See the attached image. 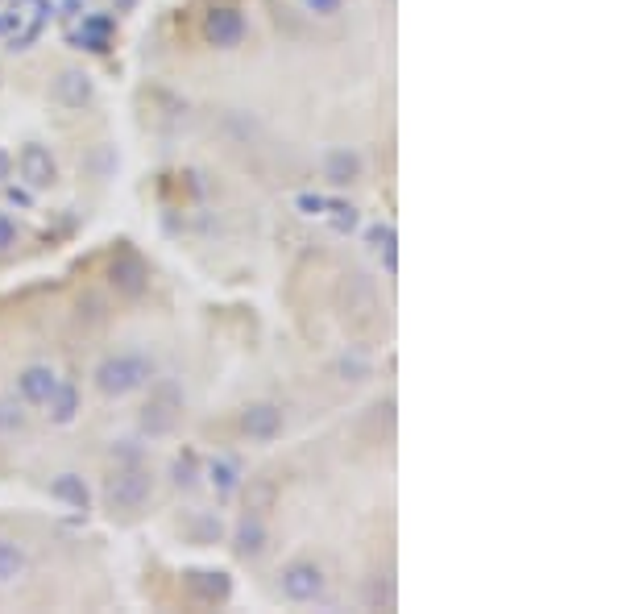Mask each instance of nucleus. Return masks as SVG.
<instances>
[{"instance_id":"13","label":"nucleus","mask_w":622,"mask_h":614,"mask_svg":"<svg viewBox=\"0 0 622 614\" xmlns=\"http://www.w3.org/2000/svg\"><path fill=\"white\" fill-rule=\"evenodd\" d=\"M324 179L332 183V187H353L357 179H361V171H365V162H361V154L357 150H349V146H332L328 154H324Z\"/></svg>"},{"instance_id":"28","label":"nucleus","mask_w":622,"mask_h":614,"mask_svg":"<svg viewBox=\"0 0 622 614\" xmlns=\"http://www.w3.org/2000/svg\"><path fill=\"white\" fill-rule=\"evenodd\" d=\"M13 171H17V158H13L5 146H0V183H9V179H13Z\"/></svg>"},{"instance_id":"19","label":"nucleus","mask_w":622,"mask_h":614,"mask_svg":"<svg viewBox=\"0 0 622 614\" xmlns=\"http://www.w3.org/2000/svg\"><path fill=\"white\" fill-rule=\"evenodd\" d=\"M274 502H278V482L274 478H249V486H245V511L266 515V511H274Z\"/></svg>"},{"instance_id":"8","label":"nucleus","mask_w":622,"mask_h":614,"mask_svg":"<svg viewBox=\"0 0 622 614\" xmlns=\"http://www.w3.org/2000/svg\"><path fill=\"white\" fill-rule=\"evenodd\" d=\"M17 171H21V179L30 183L34 191H46V187L59 183V162H54V154H50L42 142L21 146V154H17Z\"/></svg>"},{"instance_id":"22","label":"nucleus","mask_w":622,"mask_h":614,"mask_svg":"<svg viewBox=\"0 0 622 614\" xmlns=\"http://www.w3.org/2000/svg\"><path fill=\"white\" fill-rule=\"evenodd\" d=\"M328 212H332V229H336V233H353V229H357V208H353V204H328L324 216H328Z\"/></svg>"},{"instance_id":"15","label":"nucleus","mask_w":622,"mask_h":614,"mask_svg":"<svg viewBox=\"0 0 622 614\" xmlns=\"http://www.w3.org/2000/svg\"><path fill=\"white\" fill-rule=\"evenodd\" d=\"M50 498H59L71 511H92V486L83 482V473H71V469L50 482Z\"/></svg>"},{"instance_id":"5","label":"nucleus","mask_w":622,"mask_h":614,"mask_svg":"<svg viewBox=\"0 0 622 614\" xmlns=\"http://www.w3.org/2000/svg\"><path fill=\"white\" fill-rule=\"evenodd\" d=\"M108 283L112 291H117L121 299H141L150 291V266L141 254H133V249H121L117 258L108 262Z\"/></svg>"},{"instance_id":"20","label":"nucleus","mask_w":622,"mask_h":614,"mask_svg":"<svg viewBox=\"0 0 622 614\" xmlns=\"http://www.w3.org/2000/svg\"><path fill=\"white\" fill-rule=\"evenodd\" d=\"M30 432V411L25 403L13 395V399H0V436H25Z\"/></svg>"},{"instance_id":"12","label":"nucleus","mask_w":622,"mask_h":614,"mask_svg":"<svg viewBox=\"0 0 622 614\" xmlns=\"http://www.w3.org/2000/svg\"><path fill=\"white\" fill-rule=\"evenodd\" d=\"M63 378L54 374L50 366H42V361H34V366H25L21 374H17V399L25 403V407H42L50 395H54V386H59Z\"/></svg>"},{"instance_id":"24","label":"nucleus","mask_w":622,"mask_h":614,"mask_svg":"<svg viewBox=\"0 0 622 614\" xmlns=\"http://www.w3.org/2000/svg\"><path fill=\"white\" fill-rule=\"evenodd\" d=\"M104 303L96 299V295H88V299H79V324H104Z\"/></svg>"},{"instance_id":"23","label":"nucleus","mask_w":622,"mask_h":614,"mask_svg":"<svg viewBox=\"0 0 622 614\" xmlns=\"http://www.w3.org/2000/svg\"><path fill=\"white\" fill-rule=\"evenodd\" d=\"M17 241H21V225H17L13 216L0 212V254H9V249H17Z\"/></svg>"},{"instance_id":"14","label":"nucleus","mask_w":622,"mask_h":614,"mask_svg":"<svg viewBox=\"0 0 622 614\" xmlns=\"http://www.w3.org/2000/svg\"><path fill=\"white\" fill-rule=\"evenodd\" d=\"M30 569H34L30 548H25L21 540L0 536V585H21L25 577H30Z\"/></svg>"},{"instance_id":"6","label":"nucleus","mask_w":622,"mask_h":614,"mask_svg":"<svg viewBox=\"0 0 622 614\" xmlns=\"http://www.w3.org/2000/svg\"><path fill=\"white\" fill-rule=\"evenodd\" d=\"M200 34H204V42L216 46V50H237V46L245 42V34H249V25H245V17H241L237 9L220 5V9H208V13H204Z\"/></svg>"},{"instance_id":"1","label":"nucleus","mask_w":622,"mask_h":614,"mask_svg":"<svg viewBox=\"0 0 622 614\" xmlns=\"http://www.w3.org/2000/svg\"><path fill=\"white\" fill-rule=\"evenodd\" d=\"M154 374H158L154 357L137 353V349H125V353H108L92 370V382H96V390L104 399H129V395H137V390H146L154 382Z\"/></svg>"},{"instance_id":"4","label":"nucleus","mask_w":622,"mask_h":614,"mask_svg":"<svg viewBox=\"0 0 622 614\" xmlns=\"http://www.w3.org/2000/svg\"><path fill=\"white\" fill-rule=\"evenodd\" d=\"M237 428H241V436L253 440V444H274V440L282 436V428H287V415H282L278 403L258 399V403H245V407H241Z\"/></svg>"},{"instance_id":"25","label":"nucleus","mask_w":622,"mask_h":614,"mask_svg":"<svg viewBox=\"0 0 622 614\" xmlns=\"http://www.w3.org/2000/svg\"><path fill=\"white\" fill-rule=\"evenodd\" d=\"M220 532H224V527H220V519H212V515H204L200 523H195V540H200V544H216Z\"/></svg>"},{"instance_id":"29","label":"nucleus","mask_w":622,"mask_h":614,"mask_svg":"<svg viewBox=\"0 0 622 614\" xmlns=\"http://www.w3.org/2000/svg\"><path fill=\"white\" fill-rule=\"evenodd\" d=\"M0 34H5V13H0Z\"/></svg>"},{"instance_id":"11","label":"nucleus","mask_w":622,"mask_h":614,"mask_svg":"<svg viewBox=\"0 0 622 614\" xmlns=\"http://www.w3.org/2000/svg\"><path fill=\"white\" fill-rule=\"evenodd\" d=\"M183 581H187V594L195 602H204V606H220L233 594V577L224 569H187Z\"/></svg>"},{"instance_id":"7","label":"nucleus","mask_w":622,"mask_h":614,"mask_svg":"<svg viewBox=\"0 0 622 614\" xmlns=\"http://www.w3.org/2000/svg\"><path fill=\"white\" fill-rule=\"evenodd\" d=\"M179 407H183L179 390L171 382H162L150 395V403L141 407V432H146V436H166L175 428V420H179Z\"/></svg>"},{"instance_id":"26","label":"nucleus","mask_w":622,"mask_h":614,"mask_svg":"<svg viewBox=\"0 0 622 614\" xmlns=\"http://www.w3.org/2000/svg\"><path fill=\"white\" fill-rule=\"evenodd\" d=\"M303 9L311 17H336V13L345 9V0H303Z\"/></svg>"},{"instance_id":"17","label":"nucleus","mask_w":622,"mask_h":614,"mask_svg":"<svg viewBox=\"0 0 622 614\" xmlns=\"http://www.w3.org/2000/svg\"><path fill=\"white\" fill-rule=\"evenodd\" d=\"M204 478L212 482L216 498H229V494H237V490H241L245 473H241V465H237L233 457H216V461H212V465L204 469Z\"/></svg>"},{"instance_id":"9","label":"nucleus","mask_w":622,"mask_h":614,"mask_svg":"<svg viewBox=\"0 0 622 614\" xmlns=\"http://www.w3.org/2000/svg\"><path fill=\"white\" fill-rule=\"evenodd\" d=\"M233 552L241 556V561H262V556L270 552V527H266V515H253L245 511L233 527Z\"/></svg>"},{"instance_id":"21","label":"nucleus","mask_w":622,"mask_h":614,"mask_svg":"<svg viewBox=\"0 0 622 614\" xmlns=\"http://www.w3.org/2000/svg\"><path fill=\"white\" fill-rule=\"evenodd\" d=\"M204 478V465H200V453L195 449H183L175 461H171V482L179 486V490H191L195 482Z\"/></svg>"},{"instance_id":"2","label":"nucleus","mask_w":622,"mask_h":614,"mask_svg":"<svg viewBox=\"0 0 622 614\" xmlns=\"http://www.w3.org/2000/svg\"><path fill=\"white\" fill-rule=\"evenodd\" d=\"M104 498H108L112 511L133 515V511H141V507H146V502L154 498V473L141 465V461H129V465H121V469L108 478Z\"/></svg>"},{"instance_id":"16","label":"nucleus","mask_w":622,"mask_h":614,"mask_svg":"<svg viewBox=\"0 0 622 614\" xmlns=\"http://www.w3.org/2000/svg\"><path fill=\"white\" fill-rule=\"evenodd\" d=\"M42 407H46V420L54 428H67V424H75V415H79V390L71 382H59V386H54V395Z\"/></svg>"},{"instance_id":"27","label":"nucleus","mask_w":622,"mask_h":614,"mask_svg":"<svg viewBox=\"0 0 622 614\" xmlns=\"http://www.w3.org/2000/svg\"><path fill=\"white\" fill-rule=\"evenodd\" d=\"M295 204H299V208H307L311 216H324V208H328V200H320V195H299Z\"/></svg>"},{"instance_id":"18","label":"nucleus","mask_w":622,"mask_h":614,"mask_svg":"<svg viewBox=\"0 0 622 614\" xmlns=\"http://www.w3.org/2000/svg\"><path fill=\"white\" fill-rule=\"evenodd\" d=\"M112 34H117V21L112 17H83V25H79V42L96 54H104L112 46Z\"/></svg>"},{"instance_id":"10","label":"nucleus","mask_w":622,"mask_h":614,"mask_svg":"<svg viewBox=\"0 0 622 614\" xmlns=\"http://www.w3.org/2000/svg\"><path fill=\"white\" fill-rule=\"evenodd\" d=\"M54 100H59L63 108H71V113H79V108H88L96 100V83L92 75L83 67H63L59 75H54Z\"/></svg>"},{"instance_id":"3","label":"nucleus","mask_w":622,"mask_h":614,"mask_svg":"<svg viewBox=\"0 0 622 614\" xmlns=\"http://www.w3.org/2000/svg\"><path fill=\"white\" fill-rule=\"evenodd\" d=\"M278 590H282V598L295 602V606L320 602L324 590H328L324 565H320V561H311V556H295V561L282 565V573H278Z\"/></svg>"}]
</instances>
